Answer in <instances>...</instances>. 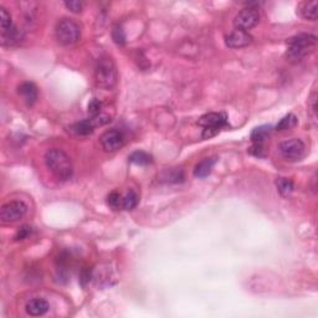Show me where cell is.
Instances as JSON below:
<instances>
[{
	"instance_id": "6da1fadb",
	"label": "cell",
	"mask_w": 318,
	"mask_h": 318,
	"mask_svg": "<svg viewBox=\"0 0 318 318\" xmlns=\"http://www.w3.org/2000/svg\"><path fill=\"white\" fill-rule=\"evenodd\" d=\"M45 164L59 180H69L74 173L71 159L61 149H49L45 153Z\"/></svg>"
},
{
	"instance_id": "7a4b0ae2",
	"label": "cell",
	"mask_w": 318,
	"mask_h": 318,
	"mask_svg": "<svg viewBox=\"0 0 318 318\" xmlns=\"http://www.w3.org/2000/svg\"><path fill=\"white\" fill-rule=\"evenodd\" d=\"M317 39L311 34H298L287 40V58L292 61H299L313 51Z\"/></svg>"
},
{
	"instance_id": "3957f363",
	"label": "cell",
	"mask_w": 318,
	"mask_h": 318,
	"mask_svg": "<svg viewBox=\"0 0 318 318\" xmlns=\"http://www.w3.org/2000/svg\"><path fill=\"white\" fill-rule=\"evenodd\" d=\"M95 79L97 86L102 88H112L117 82V70L112 59L102 56L95 66Z\"/></svg>"
},
{
	"instance_id": "277c9868",
	"label": "cell",
	"mask_w": 318,
	"mask_h": 318,
	"mask_svg": "<svg viewBox=\"0 0 318 318\" xmlns=\"http://www.w3.org/2000/svg\"><path fill=\"white\" fill-rule=\"evenodd\" d=\"M55 35L59 44H61L62 46H70V45H74L75 42L79 41L81 30H80L77 22H75L72 19H69V18H63L56 25Z\"/></svg>"
},
{
	"instance_id": "5b68a950",
	"label": "cell",
	"mask_w": 318,
	"mask_h": 318,
	"mask_svg": "<svg viewBox=\"0 0 318 318\" xmlns=\"http://www.w3.org/2000/svg\"><path fill=\"white\" fill-rule=\"evenodd\" d=\"M198 124L204 128L203 138L214 137L220 129L228 126V117L224 112H210L200 117Z\"/></svg>"
},
{
	"instance_id": "8992f818",
	"label": "cell",
	"mask_w": 318,
	"mask_h": 318,
	"mask_svg": "<svg viewBox=\"0 0 318 318\" xmlns=\"http://www.w3.org/2000/svg\"><path fill=\"white\" fill-rule=\"evenodd\" d=\"M281 156L290 162H296L304 157L306 154V145L298 138H292V139L283 140L278 145Z\"/></svg>"
},
{
	"instance_id": "52a82bcc",
	"label": "cell",
	"mask_w": 318,
	"mask_h": 318,
	"mask_svg": "<svg viewBox=\"0 0 318 318\" xmlns=\"http://www.w3.org/2000/svg\"><path fill=\"white\" fill-rule=\"evenodd\" d=\"M258 21H260V13L258 9L255 6H247L236 15L234 25L236 26V29L247 31L250 29L255 28Z\"/></svg>"
},
{
	"instance_id": "ba28073f",
	"label": "cell",
	"mask_w": 318,
	"mask_h": 318,
	"mask_svg": "<svg viewBox=\"0 0 318 318\" xmlns=\"http://www.w3.org/2000/svg\"><path fill=\"white\" fill-rule=\"evenodd\" d=\"M111 121V118L108 116L99 115L96 117L88 118V119H83L81 122H76L70 127V132H72L74 135L77 136H87L94 132V129L99 126H103V124L108 123Z\"/></svg>"
},
{
	"instance_id": "9c48e42d",
	"label": "cell",
	"mask_w": 318,
	"mask_h": 318,
	"mask_svg": "<svg viewBox=\"0 0 318 318\" xmlns=\"http://www.w3.org/2000/svg\"><path fill=\"white\" fill-rule=\"evenodd\" d=\"M28 205L21 200H13L3 205L0 210V219L3 222H15L25 217Z\"/></svg>"
},
{
	"instance_id": "30bf717a",
	"label": "cell",
	"mask_w": 318,
	"mask_h": 318,
	"mask_svg": "<svg viewBox=\"0 0 318 318\" xmlns=\"http://www.w3.org/2000/svg\"><path fill=\"white\" fill-rule=\"evenodd\" d=\"M124 142V136L119 129H110L106 131L99 138L102 148L106 152H116L121 148Z\"/></svg>"
},
{
	"instance_id": "8fae6325",
	"label": "cell",
	"mask_w": 318,
	"mask_h": 318,
	"mask_svg": "<svg viewBox=\"0 0 318 318\" xmlns=\"http://www.w3.org/2000/svg\"><path fill=\"white\" fill-rule=\"evenodd\" d=\"M253 42V36L247 31L235 29L225 38V44L230 49H241Z\"/></svg>"
},
{
	"instance_id": "7c38bea8",
	"label": "cell",
	"mask_w": 318,
	"mask_h": 318,
	"mask_svg": "<svg viewBox=\"0 0 318 318\" xmlns=\"http://www.w3.org/2000/svg\"><path fill=\"white\" fill-rule=\"evenodd\" d=\"M50 304L46 299L44 298H34L26 303L25 306V311L26 313L33 317H39V316H44L45 313L49 311Z\"/></svg>"
},
{
	"instance_id": "4fadbf2b",
	"label": "cell",
	"mask_w": 318,
	"mask_h": 318,
	"mask_svg": "<svg viewBox=\"0 0 318 318\" xmlns=\"http://www.w3.org/2000/svg\"><path fill=\"white\" fill-rule=\"evenodd\" d=\"M20 96L24 99L28 106H33L38 99V88L33 82H24L18 88Z\"/></svg>"
},
{
	"instance_id": "5bb4252c",
	"label": "cell",
	"mask_w": 318,
	"mask_h": 318,
	"mask_svg": "<svg viewBox=\"0 0 318 318\" xmlns=\"http://www.w3.org/2000/svg\"><path fill=\"white\" fill-rule=\"evenodd\" d=\"M215 163H217V157H210V158L203 159L195 167L194 176L197 178H205V177H208L211 173L213 168H214Z\"/></svg>"
},
{
	"instance_id": "9a60e30c",
	"label": "cell",
	"mask_w": 318,
	"mask_h": 318,
	"mask_svg": "<svg viewBox=\"0 0 318 318\" xmlns=\"http://www.w3.org/2000/svg\"><path fill=\"white\" fill-rule=\"evenodd\" d=\"M22 34L17 26L8 29L5 31H1V44L4 46H11V45L18 44L19 41H21Z\"/></svg>"
},
{
	"instance_id": "2e32d148",
	"label": "cell",
	"mask_w": 318,
	"mask_h": 318,
	"mask_svg": "<svg viewBox=\"0 0 318 318\" xmlns=\"http://www.w3.org/2000/svg\"><path fill=\"white\" fill-rule=\"evenodd\" d=\"M271 129L272 127L267 126V124L266 126L256 127V128L251 132L250 138H251L253 143H263L265 142V139L270 136V133H271Z\"/></svg>"
},
{
	"instance_id": "e0dca14e",
	"label": "cell",
	"mask_w": 318,
	"mask_h": 318,
	"mask_svg": "<svg viewBox=\"0 0 318 318\" xmlns=\"http://www.w3.org/2000/svg\"><path fill=\"white\" fill-rule=\"evenodd\" d=\"M277 189H278V193L282 195L283 198H287L292 194V192L295 190V184L294 181L288 178H278L276 180Z\"/></svg>"
},
{
	"instance_id": "ac0fdd59",
	"label": "cell",
	"mask_w": 318,
	"mask_h": 318,
	"mask_svg": "<svg viewBox=\"0 0 318 318\" xmlns=\"http://www.w3.org/2000/svg\"><path fill=\"white\" fill-rule=\"evenodd\" d=\"M299 11H301V15L303 19L316 21V20H317V1L304 3Z\"/></svg>"
},
{
	"instance_id": "d6986e66",
	"label": "cell",
	"mask_w": 318,
	"mask_h": 318,
	"mask_svg": "<svg viewBox=\"0 0 318 318\" xmlns=\"http://www.w3.org/2000/svg\"><path fill=\"white\" fill-rule=\"evenodd\" d=\"M138 204V195L133 190H128L124 195H122V208L123 210H132Z\"/></svg>"
},
{
	"instance_id": "ffe728a7",
	"label": "cell",
	"mask_w": 318,
	"mask_h": 318,
	"mask_svg": "<svg viewBox=\"0 0 318 318\" xmlns=\"http://www.w3.org/2000/svg\"><path fill=\"white\" fill-rule=\"evenodd\" d=\"M128 159L129 162L137 165H147L152 162V157L149 156L148 153H145V152L142 151L133 152V153L128 157Z\"/></svg>"
},
{
	"instance_id": "44dd1931",
	"label": "cell",
	"mask_w": 318,
	"mask_h": 318,
	"mask_svg": "<svg viewBox=\"0 0 318 318\" xmlns=\"http://www.w3.org/2000/svg\"><path fill=\"white\" fill-rule=\"evenodd\" d=\"M296 124H297L296 116L292 115V113H288L287 116H285V117L277 123L276 131H287V129L294 128Z\"/></svg>"
},
{
	"instance_id": "7402d4cb",
	"label": "cell",
	"mask_w": 318,
	"mask_h": 318,
	"mask_svg": "<svg viewBox=\"0 0 318 318\" xmlns=\"http://www.w3.org/2000/svg\"><path fill=\"white\" fill-rule=\"evenodd\" d=\"M0 26H1V31H5L14 26L10 13L5 8H3V6L0 8Z\"/></svg>"
},
{
	"instance_id": "603a6c76",
	"label": "cell",
	"mask_w": 318,
	"mask_h": 318,
	"mask_svg": "<svg viewBox=\"0 0 318 318\" xmlns=\"http://www.w3.org/2000/svg\"><path fill=\"white\" fill-rule=\"evenodd\" d=\"M111 34H112V39L116 44L119 45V46H122V45L126 44V34H124L123 28H122L121 25L116 24L115 26L112 28Z\"/></svg>"
},
{
	"instance_id": "cb8c5ba5",
	"label": "cell",
	"mask_w": 318,
	"mask_h": 318,
	"mask_svg": "<svg viewBox=\"0 0 318 318\" xmlns=\"http://www.w3.org/2000/svg\"><path fill=\"white\" fill-rule=\"evenodd\" d=\"M163 176H164V179H167V181H169V183H179V181H183L184 179V174L181 170L179 169H173V170H169V172H164L163 173Z\"/></svg>"
},
{
	"instance_id": "d4e9b609",
	"label": "cell",
	"mask_w": 318,
	"mask_h": 318,
	"mask_svg": "<svg viewBox=\"0 0 318 318\" xmlns=\"http://www.w3.org/2000/svg\"><path fill=\"white\" fill-rule=\"evenodd\" d=\"M107 204L110 208L118 210L122 208V195L118 192H112L107 197Z\"/></svg>"
},
{
	"instance_id": "484cf974",
	"label": "cell",
	"mask_w": 318,
	"mask_h": 318,
	"mask_svg": "<svg viewBox=\"0 0 318 318\" xmlns=\"http://www.w3.org/2000/svg\"><path fill=\"white\" fill-rule=\"evenodd\" d=\"M101 108H102V103L99 99H92L88 103V113H90L92 117H96V116L101 115Z\"/></svg>"
},
{
	"instance_id": "4316f807",
	"label": "cell",
	"mask_w": 318,
	"mask_h": 318,
	"mask_svg": "<svg viewBox=\"0 0 318 318\" xmlns=\"http://www.w3.org/2000/svg\"><path fill=\"white\" fill-rule=\"evenodd\" d=\"M91 278H92V270L88 267H85V269H82V271L80 272V285L82 287H86L90 283Z\"/></svg>"
},
{
	"instance_id": "83f0119b",
	"label": "cell",
	"mask_w": 318,
	"mask_h": 318,
	"mask_svg": "<svg viewBox=\"0 0 318 318\" xmlns=\"http://www.w3.org/2000/svg\"><path fill=\"white\" fill-rule=\"evenodd\" d=\"M65 6L69 9L70 11H72V13H76V14H79V13H81V11H82L83 5L81 1H77V0H71V1H66Z\"/></svg>"
},
{
	"instance_id": "f1b7e54d",
	"label": "cell",
	"mask_w": 318,
	"mask_h": 318,
	"mask_svg": "<svg viewBox=\"0 0 318 318\" xmlns=\"http://www.w3.org/2000/svg\"><path fill=\"white\" fill-rule=\"evenodd\" d=\"M31 234V228L30 226H28V225H24V226H21V228L18 230V233L15 234V240H24V238H28L29 235Z\"/></svg>"
},
{
	"instance_id": "f546056e",
	"label": "cell",
	"mask_w": 318,
	"mask_h": 318,
	"mask_svg": "<svg viewBox=\"0 0 318 318\" xmlns=\"http://www.w3.org/2000/svg\"><path fill=\"white\" fill-rule=\"evenodd\" d=\"M249 152L256 157H262L263 156V143H254L253 147L249 149Z\"/></svg>"
}]
</instances>
